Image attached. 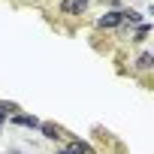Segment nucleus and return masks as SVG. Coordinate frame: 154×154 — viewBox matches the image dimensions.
<instances>
[{"label":"nucleus","mask_w":154,"mask_h":154,"mask_svg":"<svg viewBox=\"0 0 154 154\" xmlns=\"http://www.w3.org/2000/svg\"><path fill=\"white\" fill-rule=\"evenodd\" d=\"M60 9H63L66 15H85L88 0H60Z\"/></svg>","instance_id":"f257e3e1"},{"label":"nucleus","mask_w":154,"mask_h":154,"mask_svg":"<svg viewBox=\"0 0 154 154\" xmlns=\"http://www.w3.org/2000/svg\"><path fill=\"white\" fill-rule=\"evenodd\" d=\"M121 21H124V15H121V12H106L97 24H100V27H118Z\"/></svg>","instance_id":"f03ea898"},{"label":"nucleus","mask_w":154,"mask_h":154,"mask_svg":"<svg viewBox=\"0 0 154 154\" xmlns=\"http://www.w3.org/2000/svg\"><path fill=\"white\" fill-rule=\"evenodd\" d=\"M66 154H94V148H91L88 142H79V139H75V142L66 145Z\"/></svg>","instance_id":"7ed1b4c3"},{"label":"nucleus","mask_w":154,"mask_h":154,"mask_svg":"<svg viewBox=\"0 0 154 154\" xmlns=\"http://www.w3.org/2000/svg\"><path fill=\"white\" fill-rule=\"evenodd\" d=\"M136 66H139V69H151V66H154V57L145 51V54H139V63H136Z\"/></svg>","instance_id":"20e7f679"},{"label":"nucleus","mask_w":154,"mask_h":154,"mask_svg":"<svg viewBox=\"0 0 154 154\" xmlns=\"http://www.w3.org/2000/svg\"><path fill=\"white\" fill-rule=\"evenodd\" d=\"M42 133H45L48 139H60V130H57L54 124H42Z\"/></svg>","instance_id":"39448f33"},{"label":"nucleus","mask_w":154,"mask_h":154,"mask_svg":"<svg viewBox=\"0 0 154 154\" xmlns=\"http://www.w3.org/2000/svg\"><path fill=\"white\" fill-rule=\"evenodd\" d=\"M15 121H18V124H27V127H39V121L30 118V115H15Z\"/></svg>","instance_id":"423d86ee"},{"label":"nucleus","mask_w":154,"mask_h":154,"mask_svg":"<svg viewBox=\"0 0 154 154\" xmlns=\"http://www.w3.org/2000/svg\"><path fill=\"white\" fill-rule=\"evenodd\" d=\"M57 154H66V151H57Z\"/></svg>","instance_id":"0eeeda50"}]
</instances>
